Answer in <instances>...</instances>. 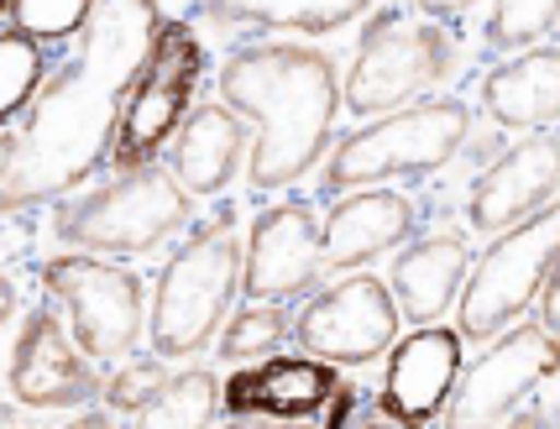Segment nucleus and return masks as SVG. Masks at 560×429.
<instances>
[{"label": "nucleus", "instance_id": "obj_24", "mask_svg": "<svg viewBox=\"0 0 560 429\" xmlns=\"http://www.w3.org/2000/svg\"><path fill=\"white\" fill-rule=\"evenodd\" d=\"M293 320L299 314L289 304H257V299H246L242 310L225 320V331H220V357L225 361H257V357H272L283 340L293 335Z\"/></svg>", "mask_w": 560, "mask_h": 429}, {"label": "nucleus", "instance_id": "obj_25", "mask_svg": "<svg viewBox=\"0 0 560 429\" xmlns=\"http://www.w3.org/2000/svg\"><path fill=\"white\" fill-rule=\"evenodd\" d=\"M560 32V5L550 0H509V5H488V43L498 53L518 48H545V37Z\"/></svg>", "mask_w": 560, "mask_h": 429}, {"label": "nucleus", "instance_id": "obj_18", "mask_svg": "<svg viewBox=\"0 0 560 429\" xmlns=\"http://www.w3.org/2000/svg\"><path fill=\"white\" fill-rule=\"evenodd\" d=\"M471 278V246L466 236H451V231H435V236H419L415 246L398 252L393 263V299L404 320H415V331H430L440 314L456 304V293Z\"/></svg>", "mask_w": 560, "mask_h": 429}, {"label": "nucleus", "instance_id": "obj_19", "mask_svg": "<svg viewBox=\"0 0 560 429\" xmlns=\"http://www.w3.org/2000/svg\"><path fill=\"white\" fill-rule=\"evenodd\" d=\"M242 158H246V120L231 105H199L195 116L184 120V131L173 137L168 167L189 199H215L242 173Z\"/></svg>", "mask_w": 560, "mask_h": 429}, {"label": "nucleus", "instance_id": "obj_5", "mask_svg": "<svg viewBox=\"0 0 560 429\" xmlns=\"http://www.w3.org/2000/svg\"><path fill=\"white\" fill-rule=\"evenodd\" d=\"M173 231H195V199L173 178V167H131L105 178L100 189H84L52 210V236L79 252H116V257H147Z\"/></svg>", "mask_w": 560, "mask_h": 429}, {"label": "nucleus", "instance_id": "obj_6", "mask_svg": "<svg viewBox=\"0 0 560 429\" xmlns=\"http://www.w3.org/2000/svg\"><path fill=\"white\" fill-rule=\"evenodd\" d=\"M466 142H471V111L462 100H424L415 111L351 131L325 167V194L346 199L357 189H383L404 173H440L456 152H466Z\"/></svg>", "mask_w": 560, "mask_h": 429}, {"label": "nucleus", "instance_id": "obj_23", "mask_svg": "<svg viewBox=\"0 0 560 429\" xmlns=\"http://www.w3.org/2000/svg\"><path fill=\"white\" fill-rule=\"evenodd\" d=\"M52 53H43L37 37H26L16 26L0 32V120L16 126V120L32 111V100L43 95V73H48Z\"/></svg>", "mask_w": 560, "mask_h": 429}, {"label": "nucleus", "instance_id": "obj_20", "mask_svg": "<svg viewBox=\"0 0 560 429\" xmlns=\"http://www.w3.org/2000/svg\"><path fill=\"white\" fill-rule=\"evenodd\" d=\"M482 111L509 131H545L560 120V53L535 48L482 79Z\"/></svg>", "mask_w": 560, "mask_h": 429}, {"label": "nucleus", "instance_id": "obj_7", "mask_svg": "<svg viewBox=\"0 0 560 429\" xmlns=\"http://www.w3.org/2000/svg\"><path fill=\"white\" fill-rule=\"evenodd\" d=\"M560 263V199L550 210L529 215L524 225H513L503 236H492V246L471 263V278L462 288V340H492L503 335L524 310H535L550 273Z\"/></svg>", "mask_w": 560, "mask_h": 429}, {"label": "nucleus", "instance_id": "obj_28", "mask_svg": "<svg viewBox=\"0 0 560 429\" xmlns=\"http://www.w3.org/2000/svg\"><path fill=\"white\" fill-rule=\"evenodd\" d=\"M535 310H539V325L560 340V263H556V273H550V283H545V293H539Z\"/></svg>", "mask_w": 560, "mask_h": 429}, {"label": "nucleus", "instance_id": "obj_29", "mask_svg": "<svg viewBox=\"0 0 560 429\" xmlns=\"http://www.w3.org/2000/svg\"><path fill=\"white\" fill-rule=\"evenodd\" d=\"M503 429H550V414H545V408H518Z\"/></svg>", "mask_w": 560, "mask_h": 429}, {"label": "nucleus", "instance_id": "obj_10", "mask_svg": "<svg viewBox=\"0 0 560 429\" xmlns=\"http://www.w3.org/2000/svg\"><path fill=\"white\" fill-rule=\"evenodd\" d=\"M398 299L383 278L351 273L341 283L319 288L293 320V346L330 367H366L398 346Z\"/></svg>", "mask_w": 560, "mask_h": 429}, {"label": "nucleus", "instance_id": "obj_3", "mask_svg": "<svg viewBox=\"0 0 560 429\" xmlns=\"http://www.w3.org/2000/svg\"><path fill=\"white\" fill-rule=\"evenodd\" d=\"M451 11L456 5H377L346 73V111L388 120L435 95L462 69V32L451 26Z\"/></svg>", "mask_w": 560, "mask_h": 429}, {"label": "nucleus", "instance_id": "obj_9", "mask_svg": "<svg viewBox=\"0 0 560 429\" xmlns=\"http://www.w3.org/2000/svg\"><path fill=\"white\" fill-rule=\"evenodd\" d=\"M43 288H48L52 304L69 314V331L90 361H126L131 346L142 340V314H147L142 273L69 252V257L43 263Z\"/></svg>", "mask_w": 560, "mask_h": 429}, {"label": "nucleus", "instance_id": "obj_30", "mask_svg": "<svg viewBox=\"0 0 560 429\" xmlns=\"http://www.w3.org/2000/svg\"><path fill=\"white\" fill-rule=\"evenodd\" d=\"M63 429H116V419L110 414H100V408H84L73 425H63Z\"/></svg>", "mask_w": 560, "mask_h": 429}, {"label": "nucleus", "instance_id": "obj_21", "mask_svg": "<svg viewBox=\"0 0 560 429\" xmlns=\"http://www.w3.org/2000/svg\"><path fill=\"white\" fill-rule=\"evenodd\" d=\"M199 16L220 26H262V32H341L362 11H377L366 0H215L195 5Z\"/></svg>", "mask_w": 560, "mask_h": 429}, {"label": "nucleus", "instance_id": "obj_22", "mask_svg": "<svg viewBox=\"0 0 560 429\" xmlns=\"http://www.w3.org/2000/svg\"><path fill=\"white\" fill-rule=\"evenodd\" d=\"M220 408H225V382L210 367H189L142 414H131V429H210Z\"/></svg>", "mask_w": 560, "mask_h": 429}, {"label": "nucleus", "instance_id": "obj_17", "mask_svg": "<svg viewBox=\"0 0 560 429\" xmlns=\"http://www.w3.org/2000/svg\"><path fill=\"white\" fill-rule=\"evenodd\" d=\"M419 215L409 194L357 189L336 199L325 215V273H357L362 263L383 257L415 236Z\"/></svg>", "mask_w": 560, "mask_h": 429}, {"label": "nucleus", "instance_id": "obj_32", "mask_svg": "<svg viewBox=\"0 0 560 429\" xmlns=\"http://www.w3.org/2000/svg\"><path fill=\"white\" fill-rule=\"evenodd\" d=\"M0 429H26V419L16 414V408H5V414H0Z\"/></svg>", "mask_w": 560, "mask_h": 429}, {"label": "nucleus", "instance_id": "obj_11", "mask_svg": "<svg viewBox=\"0 0 560 429\" xmlns=\"http://www.w3.org/2000/svg\"><path fill=\"white\" fill-rule=\"evenodd\" d=\"M560 372V340L545 325H513L509 335H498V346H488L471 361L451 393L445 408V429H503L518 414V404L535 393L539 382H550Z\"/></svg>", "mask_w": 560, "mask_h": 429}, {"label": "nucleus", "instance_id": "obj_16", "mask_svg": "<svg viewBox=\"0 0 560 429\" xmlns=\"http://www.w3.org/2000/svg\"><path fill=\"white\" fill-rule=\"evenodd\" d=\"M346 382L336 378L330 361L315 357H268L262 367H246L225 382V414L231 419H283L304 425L310 414L341 398Z\"/></svg>", "mask_w": 560, "mask_h": 429}, {"label": "nucleus", "instance_id": "obj_4", "mask_svg": "<svg viewBox=\"0 0 560 429\" xmlns=\"http://www.w3.org/2000/svg\"><path fill=\"white\" fill-rule=\"evenodd\" d=\"M246 278L242 252V210L225 205L210 220H195V231L168 257L152 299V357L178 361L210 346V335L225 325L231 293Z\"/></svg>", "mask_w": 560, "mask_h": 429}, {"label": "nucleus", "instance_id": "obj_1", "mask_svg": "<svg viewBox=\"0 0 560 429\" xmlns=\"http://www.w3.org/2000/svg\"><path fill=\"white\" fill-rule=\"evenodd\" d=\"M163 32V5L152 0H95L84 43L52 69L43 95L0 147V210L16 215L37 199L69 194L90 178L121 131L126 95Z\"/></svg>", "mask_w": 560, "mask_h": 429}, {"label": "nucleus", "instance_id": "obj_27", "mask_svg": "<svg viewBox=\"0 0 560 429\" xmlns=\"http://www.w3.org/2000/svg\"><path fill=\"white\" fill-rule=\"evenodd\" d=\"M90 11L84 0H5V22L37 37V43H52V37H69L79 26H90Z\"/></svg>", "mask_w": 560, "mask_h": 429}, {"label": "nucleus", "instance_id": "obj_13", "mask_svg": "<svg viewBox=\"0 0 560 429\" xmlns=\"http://www.w3.org/2000/svg\"><path fill=\"white\" fill-rule=\"evenodd\" d=\"M325 278V225L304 199L272 205L257 215L252 225V246H246V299L257 304H283L293 293L315 288Z\"/></svg>", "mask_w": 560, "mask_h": 429}, {"label": "nucleus", "instance_id": "obj_2", "mask_svg": "<svg viewBox=\"0 0 560 429\" xmlns=\"http://www.w3.org/2000/svg\"><path fill=\"white\" fill-rule=\"evenodd\" d=\"M220 105L257 126L252 189H289L325 158L346 111V84L319 48L252 43L220 69Z\"/></svg>", "mask_w": 560, "mask_h": 429}, {"label": "nucleus", "instance_id": "obj_14", "mask_svg": "<svg viewBox=\"0 0 560 429\" xmlns=\"http://www.w3.org/2000/svg\"><path fill=\"white\" fill-rule=\"evenodd\" d=\"M556 194H560V142L535 131V137L513 142L503 158H492L477 173L471 199H466V220L482 236H503L513 225H524L529 215L550 210Z\"/></svg>", "mask_w": 560, "mask_h": 429}, {"label": "nucleus", "instance_id": "obj_15", "mask_svg": "<svg viewBox=\"0 0 560 429\" xmlns=\"http://www.w3.org/2000/svg\"><path fill=\"white\" fill-rule=\"evenodd\" d=\"M462 335L456 331H415L398 340L388 357V378H383V414L404 429H430L451 408V393L462 382Z\"/></svg>", "mask_w": 560, "mask_h": 429}, {"label": "nucleus", "instance_id": "obj_26", "mask_svg": "<svg viewBox=\"0 0 560 429\" xmlns=\"http://www.w3.org/2000/svg\"><path fill=\"white\" fill-rule=\"evenodd\" d=\"M168 382L173 378H168V367H163V357H126L105 378V408L110 414H142Z\"/></svg>", "mask_w": 560, "mask_h": 429}, {"label": "nucleus", "instance_id": "obj_31", "mask_svg": "<svg viewBox=\"0 0 560 429\" xmlns=\"http://www.w3.org/2000/svg\"><path fill=\"white\" fill-rule=\"evenodd\" d=\"M225 429H310V425H283V419H231Z\"/></svg>", "mask_w": 560, "mask_h": 429}, {"label": "nucleus", "instance_id": "obj_8", "mask_svg": "<svg viewBox=\"0 0 560 429\" xmlns=\"http://www.w3.org/2000/svg\"><path fill=\"white\" fill-rule=\"evenodd\" d=\"M205 79V48H199L195 26L189 22H163L158 43L147 53L142 73L126 95V111H121V131H116V152L110 163L116 173H131V167H147L168 137L184 131V120L195 116V90Z\"/></svg>", "mask_w": 560, "mask_h": 429}, {"label": "nucleus", "instance_id": "obj_12", "mask_svg": "<svg viewBox=\"0 0 560 429\" xmlns=\"http://www.w3.org/2000/svg\"><path fill=\"white\" fill-rule=\"evenodd\" d=\"M58 304H37L16 331V351H11V398L26 408H84L105 398V378L95 361L69 340Z\"/></svg>", "mask_w": 560, "mask_h": 429}]
</instances>
